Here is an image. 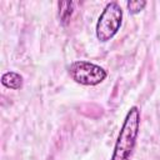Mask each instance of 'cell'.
Instances as JSON below:
<instances>
[{
    "label": "cell",
    "instance_id": "cell-4",
    "mask_svg": "<svg viewBox=\"0 0 160 160\" xmlns=\"http://www.w3.org/2000/svg\"><path fill=\"white\" fill-rule=\"evenodd\" d=\"M1 84L11 90H19L22 88V76L15 71H6L1 76Z\"/></svg>",
    "mask_w": 160,
    "mask_h": 160
},
{
    "label": "cell",
    "instance_id": "cell-2",
    "mask_svg": "<svg viewBox=\"0 0 160 160\" xmlns=\"http://www.w3.org/2000/svg\"><path fill=\"white\" fill-rule=\"evenodd\" d=\"M121 22H122L121 6L116 1L108 2L96 22L95 34L98 40H100L101 42H106L111 40L120 30Z\"/></svg>",
    "mask_w": 160,
    "mask_h": 160
},
{
    "label": "cell",
    "instance_id": "cell-3",
    "mask_svg": "<svg viewBox=\"0 0 160 160\" xmlns=\"http://www.w3.org/2000/svg\"><path fill=\"white\" fill-rule=\"evenodd\" d=\"M68 71L70 78L75 82L85 86L99 85L108 76V72L104 68L85 60H78L71 62Z\"/></svg>",
    "mask_w": 160,
    "mask_h": 160
},
{
    "label": "cell",
    "instance_id": "cell-1",
    "mask_svg": "<svg viewBox=\"0 0 160 160\" xmlns=\"http://www.w3.org/2000/svg\"><path fill=\"white\" fill-rule=\"evenodd\" d=\"M140 131V110L138 106H131L128 111L110 160H130L135 149L136 139Z\"/></svg>",
    "mask_w": 160,
    "mask_h": 160
},
{
    "label": "cell",
    "instance_id": "cell-5",
    "mask_svg": "<svg viewBox=\"0 0 160 160\" xmlns=\"http://www.w3.org/2000/svg\"><path fill=\"white\" fill-rule=\"evenodd\" d=\"M74 6H75V2H72V1L59 2V19L64 26L70 22L71 15L74 12Z\"/></svg>",
    "mask_w": 160,
    "mask_h": 160
},
{
    "label": "cell",
    "instance_id": "cell-6",
    "mask_svg": "<svg viewBox=\"0 0 160 160\" xmlns=\"http://www.w3.org/2000/svg\"><path fill=\"white\" fill-rule=\"evenodd\" d=\"M126 6H128L130 14H139L146 6V1H144V0H132V1H128Z\"/></svg>",
    "mask_w": 160,
    "mask_h": 160
}]
</instances>
